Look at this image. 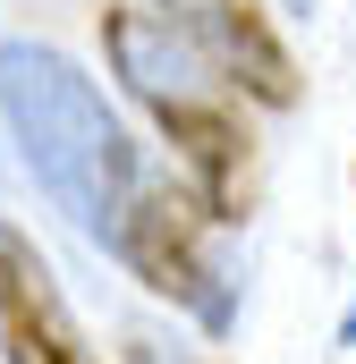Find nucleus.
Masks as SVG:
<instances>
[{"label":"nucleus","instance_id":"2","mask_svg":"<svg viewBox=\"0 0 356 364\" xmlns=\"http://www.w3.org/2000/svg\"><path fill=\"white\" fill-rule=\"evenodd\" d=\"M102 51H110L119 85L153 110V127L178 144L187 195H195L212 220H246V212H255L263 161H255L246 119H238V93L221 85L153 9H110V17H102Z\"/></svg>","mask_w":356,"mask_h":364},{"label":"nucleus","instance_id":"5","mask_svg":"<svg viewBox=\"0 0 356 364\" xmlns=\"http://www.w3.org/2000/svg\"><path fill=\"white\" fill-rule=\"evenodd\" d=\"M0 356L9 364H102L26 229L0 220Z\"/></svg>","mask_w":356,"mask_h":364},{"label":"nucleus","instance_id":"3","mask_svg":"<svg viewBox=\"0 0 356 364\" xmlns=\"http://www.w3.org/2000/svg\"><path fill=\"white\" fill-rule=\"evenodd\" d=\"M110 255L145 279L153 296L187 305L204 331H229L238 288H229V272H221V255H212V212H204L187 186L153 178V195L136 203V220L119 229V246H110Z\"/></svg>","mask_w":356,"mask_h":364},{"label":"nucleus","instance_id":"1","mask_svg":"<svg viewBox=\"0 0 356 364\" xmlns=\"http://www.w3.org/2000/svg\"><path fill=\"white\" fill-rule=\"evenodd\" d=\"M0 119L26 153L34 186L102 246H119V229L136 220V203L153 195L162 170H145L136 136L119 127V110L102 102L85 68L51 43H0Z\"/></svg>","mask_w":356,"mask_h":364},{"label":"nucleus","instance_id":"4","mask_svg":"<svg viewBox=\"0 0 356 364\" xmlns=\"http://www.w3.org/2000/svg\"><path fill=\"white\" fill-rule=\"evenodd\" d=\"M153 17H162L229 93H246V102H263V110H297L305 77H297L288 43L271 34V17L255 0H153Z\"/></svg>","mask_w":356,"mask_h":364}]
</instances>
